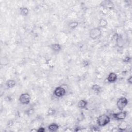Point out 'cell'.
<instances>
[{
    "label": "cell",
    "mask_w": 132,
    "mask_h": 132,
    "mask_svg": "<svg viewBox=\"0 0 132 132\" xmlns=\"http://www.w3.org/2000/svg\"><path fill=\"white\" fill-rule=\"evenodd\" d=\"M110 122V118L106 114H102L97 118V124L99 127H103Z\"/></svg>",
    "instance_id": "obj_1"
},
{
    "label": "cell",
    "mask_w": 132,
    "mask_h": 132,
    "mask_svg": "<svg viewBox=\"0 0 132 132\" xmlns=\"http://www.w3.org/2000/svg\"><path fill=\"white\" fill-rule=\"evenodd\" d=\"M102 35V31L100 28H92L89 32V37L92 40L100 38Z\"/></svg>",
    "instance_id": "obj_2"
},
{
    "label": "cell",
    "mask_w": 132,
    "mask_h": 132,
    "mask_svg": "<svg viewBox=\"0 0 132 132\" xmlns=\"http://www.w3.org/2000/svg\"><path fill=\"white\" fill-rule=\"evenodd\" d=\"M31 100L30 95L28 93H23L19 98V101L22 105H28Z\"/></svg>",
    "instance_id": "obj_3"
},
{
    "label": "cell",
    "mask_w": 132,
    "mask_h": 132,
    "mask_svg": "<svg viewBox=\"0 0 132 132\" xmlns=\"http://www.w3.org/2000/svg\"><path fill=\"white\" fill-rule=\"evenodd\" d=\"M128 102H129L128 100L125 97H121L118 99L116 104H117V106L119 110L120 111L123 110L124 108L127 105Z\"/></svg>",
    "instance_id": "obj_4"
},
{
    "label": "cell",
    "mask_w": 132,
    "mask_h": 132,
    "mask_svg": "<svg viewBox=\"0 0 132 132\" xmlns=\"http://www.w3.org/2000/svg\"><path fill=\"white\" fill-rule=\"evenodd\" d=\"M127 115V112L126 111H121L117 113H114L112 114V117L116 120L118 121H123L125 120Z\"/></svg>",
    "instance_id": "obj_5"
},
{
    "label": "cell",
    "mask_w": 132,
    "mask_h": 132,
    "mask_svg": "<svg viewBox=\"0 0 132 132\" xmlns=\"http://www.w3.org/2000/svg\"><path fill=\"white\" fill-rule=\"evenodd\" d=\"M66 91L63 87L59 86L55 88L54 90V95L57 98H62L66 95Z\"/></svg>",
    "instance_id": "obj_6"
},
{
    "label": "cell",
    "mask_w": 132,
    "mask_h": 132,
    "mask_svg": "<svg viewBox=\"0 0 132 132\" xmlns=\"http://www.w3.org/2000/svg\"><path fill=\"white\" fill-rule=\"evenodd\" d=\"M116 42L117 46L119 48H122L125 45V40L120 34H117L116 38Z\"/></svg>",
    "instance_id": "obj_7"
},
{
    "label": "cell",
    "mask_w": 132,
    "mask_h": 132,
    "mask_svg": "<svg viewBox=\"0 0 132 132\" xmlns=\"http://www.w3.org/2000/svg\"><path fill=\"white\" fill-rule=\"evenodd\" d=\"M101 5L105 9H112L114 7V3L111 1H110V0H106V1H102L101 3Z\"/></svg>",
    "instance_id": "obj_8"
},
{
    "label": "cell",
    "mask_w": 132,
    "mask_h": 132,
    "mask_svg": "<svg viewBox=\"0 0 132 132\" xmlns=\"http://www.w3.org/2000/svg\"><path fill=\"white\" fill-rule=\"evenodd\" d=\"M118 79L117 75L114 72H111L108 75L107 81L110 83H114Z\"/></svg>",
    "instance_id": "obj_9"
},
{
    "label": "cell",
    "mask_w": 132,
    "mask_h": 132,
    "mask_svg": "<svg viewBox=\"0 0 132 132\" xmlns=\"http://www.w3.org/2000/svg\"><path fill=\"white\" fill-rule=\"evenodd\" d=\"M87 101L85 100H80L78 104H77V106H78V107L80 109H84L86 107L87 105Z\"/></svg>",
    "instance_id": "obj_10"
},
{
    "label": "cell",
    "mask_w": 132,
    "mask_h": 132,
    "mask_svg": "<svg viewBox=\"0 0 132 132\" xmlns=\"http://www.w3.org/2000/svg\"><path fill=\"white\" fill-rule=\"evenodd\" d=\"M51 48L53 51L55 52H59L62 49L61 46L59 44H52L51 46Z\"/></svg>",
    "instance_id": "obj_11"
},
{
    "label": "cell",
    "mask_w": 132,
    "mask_h": 132,
    "mask_svg": "<svg viewBox=\"0 0 132 132\" xmlns=\"http://www.w3.org/2000/svg\"><path fill=\"white\" fill-rule=\"evenodd\" d=\"M59 129V126L55 123H51L48 126V130L50 132H56Z\"/></svg>",
    "instance_id": "obj_12"
},
{
    "label": "cell",
    "mask_w": 132,
    "mask_h": 132,
    "mask_svg": "<svg viewBox=\"0 0 132 132\" xmlns=\"http://www.w3.org/2000/svg\"><path fill=\"white\" fill-rule=\"evenodd\" d=\"M99 25L100 26V28H105L108 25V22L105 19H101L99 22Z\"/></svg>",
    "instance_id": "obj_13"
},
{
    "label": "cell",
    "mask_w": 132,
    "mask_h": 132,
    "mask_svg": "<svg viewBox=\"0 0 132 132\" xmlns=\"http://www.w3.org/2000/svg\"><path fill=\"white\" fill-rule=\"evenodd\" d=\"M6 86L8 88H14L15 85H16V82L15 81L13 80H9L6 82Z\"/></svg>",
    "instance_id": "obj_14"
},
{
    "label": "cell",
    "mask_w": 132,
    "mask_h": 132,
    "mask_svg": "<svg viewBox=\"0 0 132 132\" xmlns=\"http://www.w3.org/2000/svg\"><path fill=\"white\" fill-rule=\"evenodd\" d=\"M91 89L96 94H100L102 91V88L100 85L98 84H95L92 85Z\"/></svg>",
    "instance_id": "obj_15"
},
{
    "label": "cell",
    "mask_w": 132,
    "mask_h": 132,
    "mask_svg": "<svg viewBox=\"0 0 132 132\" xmlns=\"http://www.w3.org/2000/svg\"><path fill=\"white\" fill-rule=\"evenodd\" d=\"M20 14L24 17H26L29 15V10L26 7H22L20 8Z\"/></svg>",
    "instance_id": "obj_16"
},
{
    "label": "cell",
    "mask_w": 132,
    "mask_h": 132,
    "mask_svg": "<svg viewBox=\"0 0 132 132\" xmlns=\"http://www.w3.org/2000/svg\"><path fill=\"white\" fill-rule=\"evenodd\" d=\"M68 26L70 29H74L79 26V23L77 21H72L69 23Z\"/></svg>",
    "instance_id": "obj_17"
},
{
    "label": "cell",
    "mask_w": 132,
    "mask_h": 132,
    "mask_svg": "<svg viewBox=\"0 0 132 132\" xmlns=\"http://www.w3.org/2000/svg\"><path fill=\"white\" fill-rule=\"evenodd\" d=\"M56 114V110L53 108H49L47 111V115L48 116H52Z\"/></svg>",
    "instance_id": "obj_18"
},
{
    "label": "cell",
    "mask_w": 132,
    "mask_h": 132,
    "mask_svg": "<svg viewBox=\"0 0 132 132\" xmlns=\"http://www.w3.org/2000/svg\"><path fill=\"white\" fill-rule=\"evenodd\" d=\"M34 111H35L34 108L33 107H30L25 111V113L27 115L31 116L34 113Z\"/></svg>",
    "instance_id": "obj_19"
},
{
    "label": "cell",
    "mask_w": 132,
    "mask_h": 132,
    "mask_svg": "<svg viewBox=\"0 0 132 132\" xmlns=\"http://www.w3.org/2000/svg\"><path fill=\"white\" fill-rule=\"evenodd\" d=\"M131 61V57L129 56H126L123 60V62L125 63H129Z\"/></svg>",
    "instance_id": "obj_20"
},
{
    "label": "cell",
    "mask_w": 132,
    "mask_h": 132,
    "mask_svg": "<svg viewBox=\"0 0 132 132\" xmlns=\"http://www.w3.org/2000/svg\"><path fill=\"white\" fill-rule=\"evenodd\" d=\"M5 62H6V63H8V60L5 59V58L4 57H2L1 59V65H6L5 63Z\"/></svg>",
    "instance_id": "obj_21"
},
{
    "label": "cell",
    "mask_w": 132,
    "mask_h": 132,
    "mask_svg": "<svg viewBox=\"0 0 132 132\" xmlns=\"http://www.w3.org/2000/svg\"><path fill=\"white\" fill-rule=\"evenodd\" d=\"M89 64H90V63H89V62L88 61L85 60L83 62V65L84 67H88V66H89Z\"/></svg>",
    "instance_id": "obj_22"
},
{
    "label": "cell",
    "mask_w": 132,
    "mask_h": 132,
    "mask_svg": "<svg viewBox=\"0 0 132 132\" xmlns=\"http://www.w3.org/2000/svg\"><path fill=\"white\" fill-rule=\"evenodd\" d=\"M45 131V129L43 127H40L37 130L38 132H44Z\"/></svg>",
    "instance_id": "obj_23"
},
{
    "label": "cell",
    "mask_w": 132,
    "mask_h": 132,
    "mask_svg": "<svg viewBox=\"0 0 132 132\" xmlns=\"http://www.w3.org/2000/svg\"><path fill=\"white\" fill-rule=\"evenodd\" d=\"M127 83L130 84H132V76H130L129 78L127 79Z\"/></svg>",
    "instance_id": "obj_24"
},
{
    "label": "cell",
    "mask_w": 132,
    "mask_h": 132,
    "mask_svg": "<svg viewBox=\"0 0 132 132\" xmlns=\"http://www.w3.org/2000/svg\"><path fill=\"white\" fill-rule=\"evenodd\" d=\"M92 131L94 132V131H100V129H99L98 127H93L92 128Z\"/></svg>",
    "instance_id": "obj_25"
},
{
    "label": "cell",
    "mask_w": 132,
    "mask_h": 132,
    "mask_svg": "<svg viewBox=\"0 0 132 132\" xmlns=\"http://www.w3.org/2000/svg\"><path fill=\"white\" fill-rule=\"evenodd\" d=\"M31 132H33V131H35V132H37V130H35V129H33V130H31L30 131Z\"/></svg>",
    "instance_id": "obj_26"
}]
</instances>
